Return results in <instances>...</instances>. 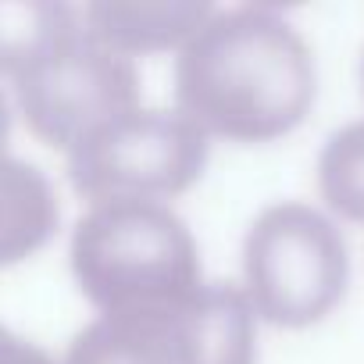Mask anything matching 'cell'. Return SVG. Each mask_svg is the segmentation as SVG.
Instances as JSON below:
<instances>
[{"instance_id": "cell-1", "label": "cell", "mask_w": 364, "mask_h": 364, "mask_svg": "<svg viewBox=\"0 0 364 364\" xmlns=\"http://www.w3.org/2000/svg\"><path fill=\"white\" fill-rule=\"evenodd\" d=\"M307 93L304 54L268 11H211L175 61V97L208 139H268L293 122Z\"/></svg>"}, {"instance_id": "cell-2", "label": "cell", "mask_w": 364, "mask_h": 364, "mask_svg": "<svg viewBox=\"0 0 364 364\" xmlns=\"http://www.w3.org/2000/svg\"><path fill=\"white\" fill-rule=\"evenodd\" d=\"M72 272L97 314L171 300L204 282L190 225L154 200L90 204L72 232Z\"/></svg>"}, {"instance_id": "cell-3", "label": "cell", "mask_w": 364, "mask_h": 364, "mask_svg": "<svg viewBox=\"0 0 364 364\" xmlns=\"http://www.w3.org/2000/svg\"><path fill=\"white\" fill-rule=\"evenodd\" d=\"M61 364H254V311L243 286L197 289L97 314Z\"/></svg>"}, {"instance_id": "cell-4", "label": "cell", "mask_w": 364, "mask_h": 364, "mask_svg": "<svg viewBox=\"0 0 364 364\" xmlns=\"http://www.w3.org/2000/svg\"><path fill=\"white\" fill-rule=\"evenodd\" d=\"M15 97L29 129L65 154L122 114L143 107L136 65L104 47L82 26V15L40 61L15 79Z\"/></svg>"}, {"instance_id": "cell-5", "label": "cell", "mask_w": 364, "mask_h": 364, "mask_svg": "<svg viewBox=\"0 0 364 364\" xmlns=\"http://www.w3.org/2000/svg\"><path fill=\"white\" fill-rule=\"evenodd\" d=\"M211 139L175 111L136 107L79 143L68 157L75 190L100 200H154L190 190L208 164Z\"/></svg>"}, {"instance_id": "cell-6", "label": "cell", "mask_w": 364, "mask_h": 364, "mask_svg": "<svg viewBox=\"0 0 364 364\" xmlns=\"http://www.w3.org/2000/svg\"><path fill=\"white\" fill-rule=\"evenodd\" d=\"M247 304L268 318H304L328 286V247L314 222L293 208L261 215L247 236Z\"/></svg>"}, {"instance_id": "cell-7", "label": "cell", "mask_w": 364, "mask_h": 364, "mask_svg": "<svg viewBox=\"0 0 364 364\" xmlns=\"http://www.w3.org/2000/svg\"><path fill=\"white\" fill-rule=\"evenodd\" d=\"M82 26L114 54L136 58L154 50H182L208 22V4H90Z\"/></svg>"}, {"instance_id": "cell-8", "label": "cell", "mask_w": 364, "mask_h": 364, "mask_svg": "<svg viewBox=\"0 0 364 364\" xmlns=\"http://www.w3.org/2000/svg\"><path fill=\"white\" fill-rule=\"evenodd\" d=\"M58 225L50 182L22 157L0 150V268L36 254Z\"/></svg>"}, {"instance_id": "cell-9", "label": "cell", "mask_w": 364, "mask_h": 364, "mask_svg": "<svg viewBox=\"0 0 364 364\" xmlns=\"http://www.w3.org/2000/svg\"><path fill=\"white\" fill-rule=\"evenodd\" d=\"M75 22L79 11L61 4H0V75L18 79Z\"/></svg>"}, {"instance_id": "cell-10", "label": "cell", "mask_w": 364, "mask_h": 364, "mask_svg": "<svg viewBox=\"0 0 364 364\" xmlns=\"http://www.w3.org/2000/svg\"><path fill=\"white\" fill-rule=\"evenodd\" d=\"M0 364H61V360H54L33 339L11 332L8 325H0Z\"/></svg>"}, {"instance_id": "cell-11", "label": "cell", "mask_w": 364, "mask_h": 364, "mask_svg": "<svg viewBox=\"0 0 364 364\" xmlns=\"http://www.w3.org/2000/svg\"><path fill=\"white\" fill-rule=\"evenodd\" d=\"M8 132H11V104L0 90V150H8Z\"/></svg>"}]
</instances>
